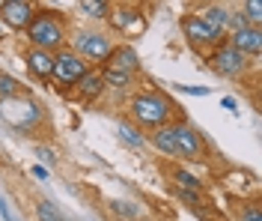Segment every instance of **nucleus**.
<instances>
[{
    "mask_svg": "<svg viewBox=\"0 0 262 221\" xmlns=\"http://www.w3.org/2000/svg\"><path fill=\"white\" fill-rule=\"evenodd\" d=\"M176 108L179 105L170 102L167 96L161 93H155V90H149V93H137L134 99H131V117L134 123L140 126V129H161V126H170L173 123V114H176Z\"/></svg>",
    "mask_w": 262,
    "mask_h": 221,
    "instance_id": "1",
    "label": "nucleus"
},
{
    "mask_svg": "<svg viewBox=\"0 0 262 221\" xmlns=\"http://www.w3.org/2000/svg\"><path fill=\"white\" fill-rule=\"evenodd\" d=\"M27 42L30 48H42V51H57L66 42V21L57 9H36L33 21L27 24Z\"/></svg>",
    "mask_w": 262,
    "mask_h": 221,
    "instance_id": "2",
    "label": "nucleus"
},
{
    "mask_svg": "<svg viewBox=\"0 0 262 221\" xmlns=\"http://www.w3.org/2000/svg\"><path fill=\"white\" fill-rule=\"evenodd\" d=\"M182 33H185V39L194 45L196 51H209V48H217V45H224L227 39H224V30H214L212 24H206L200 15H182Z\"/></svg>",
    "mask_w": 262,
    "mask_h": 221,
    "instance_id": "3",
    "label": "nucleus"
},
{
    "mask_svg": "<svg viewBox=\"0 0 262 221\" xmlns=\"http://www.w3.org/2000/svg\"><path fill=\"white\" fill-rule=\"evenodd\" d=\"M247 66H250V60L238 48H232L229 42L217 45L209 54V69H212L214 75H221V78H242L247 72Z\"/></svg>",
    "mask_w": 262,
    "mask_h": 221,
    "instance_id": "4",
    "label": "nucleus"
},
{
    "mask_svg": "<svg viewBox=\"0 0 262 221\" xmlns=\"http://www.w3.org/2000/svg\"><path fill=\"white\" fill-rule=\"evenodd\" d=\"M173 137H176V155L182 158H188V162H203L206 155H209V144H206V137L196 132L191 123H173Z\"/></svg>",
    "mask_w": 262,
    "mask_h": 221,
    "instance_id": "5",
    "label": "nucleus"
},
{
    "mask_svg": "<svg viewBox=\"0 0 262 221\" xmlns=\"http://www.w3.org/2000/svg\"><path fill=\"white\" fill-rule=\"evenodd\" d=\"M86 72H90V63L83 57H78L75 51H69V48L54 51V75H51L54 81H60V84H78Z\"/></svg>",
    "mask_w": 262,
    "mask_h": 221,
    "instance_id": "6",
    "label": "nucleus"
},
{
    "mask_svg": "<svg viewBox=\"0 0 262 221\" xmlns=\"http://www.w3.org/2000/svg\"><path fill=\"white\" fill-rule=\"evenodd\" d=\"M75 48H78L75 54L83 57L86 63H104L116 45L111 42V36H107V33H90V30H86V33H78Z\"/></svg>",
    "mask_w": 262,
    "mask_h": 221,
    "instance_id": "7",
    "label": "nucleus"
},
{
    "mask_svg": "<svg viewBox=\"0 0 262 221\" xmlns=\"http://www.w3.org/2000/svg\"><path fill=\"white\" fill-rule=\"evenodd\" d=\"M36 15V6L30 0H3L0 3V18L12 27V30H27V24Z\"/></svg>",
    "mask_w": 262,
    "mask_h": 221,
    "instance_id": "8",
    "label": "nucleus"
},
{
    "mask_svg": "<svg viewBox=\"0 0 262 221\" xmlns=\"http://www.w3.org/2000/svg\"><path fill=\"white\" fill-rule=\"evenodd\" d=\"M107 21L114 24L116 30L131 33V36H137L143 27H146V15H143L137 6H111V15H107Z\"/></svg>",
    "mask_w": 262,
    "mask_h": 221,
    "instance_id": "9",
    "label": "nucleus"
},
{
    "mask_svg": "<svg viewBox=\"0 0 262 221\" xmlns=\"http://www.w3.org/2000/svg\"><path fill=\"white\" fill-rule=\"evenodd\" d=\"M227 42L232 45V48H238L245 57H259L262 30H259V27H242V30H232Z\"/></svg>",
    "mask_w": 262,
    "mask_h": 221,
    "instance_id": "10",
    "label": "nucleus"
},
{
    "mask_svg": "<svg viewBox=\"0 0 262 221\" xmlns=\"http://www.w3.org/2000/svg\"><path fill=\"white\" fill-rule=\"evenodd\" d=\"M104 69H116V72L134 75V72L140 69V60H137L134 48H128V45H119V48H114V51H111V57L104 60Z\"/></svg>",
    "mask_w": 262,
    "mask_h": 221,
    "instance_id": "11",
    "label": "nucleus"
},
{
    "mask_svg": "<svg viewBox=\"0 0 262 221\" xmlns=\"http://www.w3.org/2000/svg\"><path fill=\"white\" fill-rule=\"evenodd\" d=\"M24 60H27V69H30L36 78L48 81L51 75H54V54H51V51H42V48H27Z\"/></svg>",
    "mask_w": 262,
    "mask_h": 221,
    "instance_id": "12",
    "label": "nucleus"
},
{
    "mask_svg": "<svg viewBox=\"0 0 262 221\" xmlns=\"http://www.w3.org/2000/svg\"><path fill=\"white\" fill-rule=\"evenodd\" d=\"M149 144L158 150L161 155H176V137H173V123L170 126H161L149 135Z\"/></svg>",
    "mask_w": 262,
    "mask_h": 221,
    "instance_id": "13",
    "label": "nucleus"
},
{
    "mask_svg": "<svg viewBox=\"0 0 262 221\" xmlns=\"http://www.w3.org/2000/svg\"><path fill=\"white\" fill-rule=\"evenodd\" d=\"M75 90L81 93L83 99H98V96H101V90H104V81H101V72H98V69H90V72L83 75L81 81L75 84Z\"/></svg>",
    "mask_w": 262,
    "mask_h": 221,
    "instance_id": "14",
    "label": "nucleus"
},
{
    "mask_svg": "<svg viewBox=\"0 0 262 221\" xmlns=\"http://www.w3.org/2000/svg\"><path fill=\"white\" fill-rule=\"evenodd\" d=\"M200 18H203L206 24H212L214 30H224V33H227V24H229V9H227V6L209 3V6H206V12H203Z\"/></svg>",
    "mask_w": 262,
    "mask_h": 221,
    "instance_id": "15",
    "label": "nucleus"
},
{
    "mask_svg": "<svg viewBox=\"0 0 262 221\" xmlns=\"http://www.w3.org/2000/svg\"><path fill=\"white\" fill-rule=\"evenodd\" d=\"M36 218L39 221H69L60 212V206L54 204V200H48V197H39L36 200Z\"/></svg>",
    "mask_w": 262,
    "mask_h": 221,
    "instance_id": "16",
    "label": "nucleus"
},
{
    "mask_svg": "<svg viewBox=\"0 0 262 221\" xmlns=\"http://www.w3.org/2000/svg\"><path fill=\"white\" fill-rule=\"evenodd\" d=\"M170 176L179 183V188H185V191H203V179H196L191 170L185 168H170Z\"/></svg>",
    "mask_w": 262,
    "mask_h": 221,
    "instance_id": "17",
    "label": "nucleus"
},
{
    "mask_svg": "<svg viewBox=\"0 0 262 221\" xmlns=\"http://www.w3.org/2000/svg\"><path fill=\"white\" fill-rule=\"evenodd\" d=\"M78 6H81V12H86L90 18H107L111 15V3H104V0H81Z\"/></svg>",
    "mask_w": 262,
    "mask_h": 221,
    "instance_id": "18",
    "label": "nucleus"
},
{
    "mask_svg": "<svg viewBox=\"0 0 262 221\" xmlns=\"http://www.w3.org/2000/svg\"><path fill=\"white\" fill-rule=\"evenodd\" d=\"M101 81H104V87L125 90V87L131 84V75H125V72H116V69H101Z\"/></svg>",
    "mask_w": 262,
    "mask_h": 221,
    "instance_id": "19",
    "label": "nucleus"
},
{
    "mask_svg": "<svg viewBox=\"0 0 262 221\" xmlns=\"http://www.w3.org/2000/svg\"><path fill=\"white\" fill-rule=\"evenodd\" d=\"M0 96H3V102L6 99H18V96H24V87L18 84L12 75H0Z\"/></svg>",
    "mask_w": 262,
    "mask_h": 221,
    "instance_id": "20",
    "label": "nucleus"
},
{
    "mask_svg": "<svg viewBox=\"0 0 262 221\" xmlns=\"http://www.w3.org/2000/svg\"><path fill=\"white\" fill-rule=\"evenodd\" d=\"M242 15H245L247 27H259V21H262V3H259V0H247L245 6H242Z\"/></svg>",
    "mask_w": 262,
    "mask_h": 221,
    "instance_id": "21",
    "label": "nucleus"
},
{
    "mask_svg": "<svg viewBox=\"0 0 262 221\" xmlns=\"http://www.w3.org/2000/svg\"><path fill=\"white\" fill-rule=\"evenodd\" d=\"M111 209H114L116 215H122V218H140V209L125 204V200H111Z\"/></svg>",
    "mask_w": 262,
    "mask_h": 221,
    "instance_id": "22",
    "label": "nucleus"
},
{
    "mask_svg": "<svg viewBox=\"0 0 262 221\" xmlns=\"http://www.w3.org/2000/svg\"><path fill=\"white\" fill-rule=\"evenodd\" d=\"M119 137L128 140L131 147H143V144H146V137L137 135V129H131V126H122V129H119Z\"/></svg>",
    "mask_w": 262,
    "mask_h": 221,
    "instance_id": "23",
    "label": "nucleus"
},
{
    "mask_svg": "<svg viewBox=\"0 0 262 221\" xmlns=\"http://www.w3.org/2000/svg\"><path fill=\"white\" fill-rule=\"evenodd\" d=\"M238 221H262L259 204H247L245 209H242V215H238Z\"/></svg>",
    "mask_w": 262,
    "mask_h": 221,
    "instance_id": "24",
    "label": "nucleus"
},
{
    "mask_svg": "<svg viewBox=\"0 0 262 221\" xmlns=\"http://www.w3.org/2000/svg\"><path fill=\"white\" fill-rule=\"evenodd\" d=\"M36 155H39L45 165H51V168L57 165V155H54V150H48V147H36Z\"/></svg>",
    "mask_w": 262,
    "mask_h": 221,
    "instance_id": "25",
    "label": "nucleus"
},
{
    "mask_svg": "<svg viewBox=\"0 0 262 221\" xmlns=\"http://www.w3.org/2000/svg\"><path fill=\"white\" fill-rule=\"evenodd\" d=\"M0 215H3V221H15V215H12V209H9V204L0 197Z\"/></svg>",
    "mask_w": 262,
    "mask_h": 221,
    "instance_id": "26",
    "label": "nucleus"
},
{
    "mask_svg": "<svg viewBox=\"0 0 262 221\" xmlns=\"http://www.w3.org/2000/svg\"><path fill=\"white\" fill-rule=\"evenodd\" d=\"M182 93H194V96H206V93H209V90H206V87H179Z\"/></svg>",
    "mask_w": 262,
    "mask_h": 221,
    "instance_id": "27",
    "label": "nucleus"
},
{
    "mask_svg": "<svg viewBox=\"0 0 262 221\" xmlns=\"http://www.w3.org/2000/svg\"><path fill=\"white\" fill-rule=\"evenodd\" d=\"M221 105H224V108H227V111H232V114H238V108H235V99H221Z\"/></svg>",
    "mask_w": 262,
    "mask_h": 221,
    "instance_id": "28",
    "label": "nucleus"
},
{
    "mask_svg": "<svg viewBox=\"0 0 262 221\" xmlns=\"http://www.w3.org/2000/svg\"><path fill=\"white\" fill-rule=\"evenodd\" d=\"M33 176H39V179H45V176H48V170H45V168H39V165H36V168H33Z\"/></svg>",
    "mask_w": 262,
    "mask_h": 221,
    "instance_id": "29",
    "label": "nucleus"
}]
</instances>
